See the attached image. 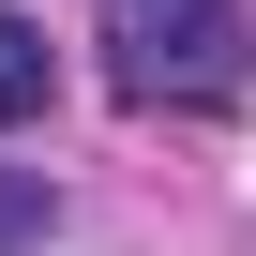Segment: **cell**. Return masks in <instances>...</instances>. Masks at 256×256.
Segmentation results:
<instances>
[{
	"label": "cell",
	"mask_w": 256,
	"mask_h": 256,
	"mask_svg": "<svg viewBox=\"0 0 256 256\" xmlns=\"http://www.w3.org/2000/svg\"><path fill=\"white\" fill-rule=\"evenodd\" d=\"M106 76L136 106H226L241 90V16L226 0H106Z\"/></svg>",
	"instance_id": "1"
},
{
	"label": "cell",
	"mask_w": 256,
	"mask_h": 256,
	"mask_svg": "<svg viewBox=\"0 0 256 256\" xmlns=\"http://www.w3.org/2000/svg\"><path fill=\"white\" fill-rule=\"evenodd\" d=\"M46 90H60V46H46V16H0V136H16V120H46Z\"/></svg>",
	"instance_id": "2"
},
{
	"label": "cell",
	"mask_w": 256,
	"mask_h": 256,
	"mask_svg": "<svg viewBox=\"0 0 256 256\" xmlns=\"http://www.w3.org/2000/svg\"><path fill=\"white\" fill-rule=\"evenodd\" d=\"M30 226H46V196H30V181H0V241H30Z\"/></svg>",
	"instance_id": "3"
}]
</instances>
